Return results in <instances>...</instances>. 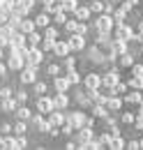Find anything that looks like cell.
Masks as SVG:
<instances>
[{
  "label": "cell",
  "mask_w": 143,
  "mask_h": 150,
  "mask_svg": "<svg viewBox=\"0 0 143 150\" xmlns=\"http://www.w3.org/2000/svg\"><path fill=\"white\" fill-rule=\"evenodd\" d=\"M23 58H25V62H28V65H35V67H37V65L44 60V53H42L37 46H28V49H25V53H23Z\"/></svg>",
  "instance_id": "1"
},
{
  "label": "cell",
  "mask_w": 143,
  "mask_h": 150,
  "mask_svg": "<svg viewBox=\"0 0 143 150\" xmlns=\"http://www.w3.org/2000/svg\"><path fill=\"white\" fill-rule=\"evenodd\" d=\"M67 44H69V51H83V46H86V37H83L81 33H74Z\"/></svg>",
  "instance_id": "2"
},
{
  "label": "cell",
  "mask_w": 143,
  "mask_h": 150,
  "mask_svg": "<svg viewBox=\"0 0 143 150\" xmlns=\"http://www.w3.org/2000/svg\"><path fill=\"white\" fill-rule=\"evenodd\" d=\"M21 81L23 83H35L37 81V67L35 65H23V72H21Z\"/></svg>",
  "instance_id": "3"
},
{
  "label": "cell",
  "mask_w": 143,
  "mask_h": 150,
  "mask_svg": "<svg viewBox=\"0 0 143 150\" xmlns=\"http://www.w3.org/2000/svg\"><path fill=\"white\" fill-rule=\"evenodd\" d=\"M23 65H25V58L23 53H18V51H12V56H9V69H23Z\"/></svg>",
  "instance_id": "4"
},
{
  "label": "cell",
  "mask_w": 143,
  "mask_h": 150,
  "mask_svg": "<svg viewBox=\"0 0 143 150\" xmlns=\"http://www.w3.org/2000/svg\"><path fill=\"white\" fill-rule=\"evenodd\" d=\"M95 25H97V30H99V33H108V30L113 28V19H111V16H99Z\"/></svg>",
  "instance_id": "5"
},
{
  "label": "cell",
  "mask_w": 143,
  "mask_h": 150,
  "mask_svg": "<svg viewBox=\"0 0 143 150\" xmlns=\"http://www.w3.org/2000/svg\"><path fill=\"white\" fill-rule=\"evenodd\" d=\"M86 88H88V90H97V88H102V76L88 74V76H86Z\"/></svg>",
  "instance_id": "6"
},
{
  "label": "cell",
  "mask_w": 143,
  "mask_h": 150,
  "mask_svg": "<svg viewBox=\"0 0 143 150\" xmlns=\"http://www.w3.org/2000/svg\"><path fill=\"white\" fill-rule=\"evenodd\" d=\"M118 81H120V76H118V69H111V72H108V74H104V79H102V83H104L106 88H113Z\"/></svg>",
  "instance_id": "7"
},
{
  "label": "cell",
  "mask_w": 143,
  "mask_h": 150,
  "mask_svg": "<svg viewBox=\"0 0 143 150\" xmlns=\"http://www.w3.org/2000/svg\"><path fill=\"white\" fill-rule=\"evenodd\" d=\"M90 139H92V129L90 127H79V148H83Z\"/></svg>",
  "instance_id": "8"
},
{
  "label": "cell",
  "mask_w": 143,
  "mask_h": 150,
  "mask_svg": "<svg viewBox=\"0 0 143 150\" xmlns=\"http://www.w3.org/2000/svg\"><path fill=\"white\" fill-rule=\"evenodd\" d=\"M118 37L120 39H134V30L127 23H118Z\"/></svg>",
  "instance_id": "9"
},
{
  "label": "cell",
  "mask_w": 143,
  "mask_h": 150,
  "mask_svg": "<svg viewBox=\"0 0 143 150\" xmlns=\"http://www.w3.org/2000/svg\"><path fill=\"white\" fill-rule=\"evenodd\" d=\"M37 109H39V113H51V111H53V99L42 97V99L37 102Z\"/></svg>",
  "instance_id": "10"
},
{
  "label": "cell",
  "mask_w": 143,
  "mask_h": 150,
  "mask_svg": "<svg viewBox=\"0 0 143 150\" xmlns=\"http://www.w3.org/2000/svg\"><path fill=\"white\" fill-rule=\"evenodd\" d=\"M67 122H69L72 127H83V125H86V115H83V113H72L69 118H67Z\"/></svg>",
  "instance_id": "11"
},
{
  "label": "cell",
  "mask_w": 143,
  "mask_h": 150,
  "mask_svg": "<svg viewBox=\"0 0 143 150\" xmlns=\"http://www.w3.org/2000/svg\"><path fill=\"white\" fill-rule=\"evenodd\" d=\"M67 104H69V97L65 93H58L53 97V109H67Z\"/></svg>",
  "instance_id": "12"
},
{
  "label": "cell",
  "mask_w": 143,
  "mask_h": 150,
  "mask_svg": "<svg viewBox=\"0 0 143 150\" xmlns=\"http://www.w3.org/2000/svg\"><path fill=\"white\" fill-rule=\"evenodd\" d=\"M53 51L55 56H69V44H65V42H53Z\"/></svg>",
  "instance_id": "13"
},
{
  "label": "cell",
  "mask_w": 143,
  "mask_h": 150,
  "mask_svg": "<svg viewBox=\"0 0 143 150\" xmlns=\"http://www.w3.org/2000/svg\"><path fill=\"white\" fill-rule=\"evenodd\" d=\"M127 51V39H115V42H113V44H111V53H115V56H118V53H125Z\"/></svg>",
  "instance_id": "14"
},
{
  "label": "cell",
  "mask_w": 143,
  "mask_h": 150,
  "mask_svg": "<svg viewBox=\"0 0 143 150\" xmlns=\"http://www.w3.org/2000/svg\"><path fill=\"white\" fill-rule=\"evenodd\" d=\"M62 122H65V115L58 113V109H53V111H51V118H49V125H51V127H60Z\"/></svg>",
  "instance_id": "15"
},
{
  "label": "cell",
  "mask_w": 143,
  "mask_h": 150,
  "mask_svg": "<svg viewBox=\"0 0 143 150\" xmlns=\"http://www.w3.org/2000/svg\"><path fill=\"white\" fill-rule=\"evenodd\" d=\"M37 25H35V21H30V19H21V23H18V30L23 33V35H28V33H33Z\"/></svg>",
  "instance_id": "16"
},
{
  "label": "cell",
  "mask_w": 143,
  "mask_h": 150,
  "mask_svg": "<svg viewBox=\"0 0 143 150\" xmlns=\"http://www.w3.org/2000/svg\"><path fill=\"white\" fill-rule=\"evenodd\" d=\"M108 148H113V150H122V148H125V141H122V136H118V134H111Z\"/></svg>",
  "instance_id": "17"
},
{
  "label": "cell",
  "mask_w": 143,
  "mask_h": 150,
  "mask_svg": "<svg viewBox=\"0 0 143 150\" xmlns=\"http://www.w3.org/2000/svg\"><path fill=\"white\" fill-rule=\"evenodd\" d=\"M104 106H106V109H111V111H118V109L122 106V102H120V99H118V97L113 95L111 99H106V102H104Z\"/></svg>",
  "instance_id": "18"
},
{
  "label": "cell",
  "mask_w": 143,
  "mask_h": 150,
  "mask_svg": "<svg viewBox=\"0 0 143 150\" xmlns=\"http://www.w3.org/2000/svg\"><path fill=\"white\" fill-rule=\"evenodd\" d=\"M69 86H72V83L67 81V79H62V76H58V79H55V90H58V93H65Z\"/></svg>",
  "instance_id": "19"
},
{
  "label": "cell",
  "mask_w": 143,
  "mask_h": 150,
  "mask_svg": "<svg viewBox=\"0 0 143 150\" xmlns=\"http://www.w3.org/2000/svg\"><path fill=\"white\" fill-rule=\"evenodd\" d=\"M74 16H76V19H81V21H86L90 16V9L88 7H79V5H76V9H74Z\"/></svg>",
  "instance_id": "20"
},
{
  "label": "cell",
  "mask_w": 143,
  "mask_h": 150,
  "mask_svg": "<svg viewBox=\"0 0 143 150\" xmlns=\"http://www.w3.org/2000/svg\"><path fill=\"white\" fill-rule=\"evenodd\" d=\"M25 42H28V46H37V44L42 42V37L33 30V33H28V35H25Z\"/></svg>",
  "instance_id": "21"
},
{
  "label": "cell",
  "mask_w": 143,
  "mask_h": 150,
  "mask_svg": "<svg viewBox=\"0 0 143 150\" xmlns=\"http://www.w3.org/2000/svg\"><path fill=\"white\" fill-rule=\"evenodd\" d=\"M120 65H122V67H132V65H134V56H132L129 51H125V53L120 56Z\"/></svg>",
  "instance_id": "22"
},
{
  "label": "cell",
  "mask_w": 143,
  "mask_h": 150,
  "mask_svg": "<svg viewBox=\"0 0 143 150\" xmlns=\"http://www.w3.org/2000/svg\"><path fill=\"white\" fill-rule=\"evenodd\" d=\"M111 19H113V23H125V19H127V12H125V9H115Z\"/></svg>",
  "instance_id": "23"
},
{
  "label": "cell",
  "mask_w": 143,
  "mask_h": 150,
  "mask_svg": "<svg viewBox=\"0 0 143 150\" xmlns=\"http://www.w3.org/2000/svg\"><path fill=\"white\" fill-rule=\"evenodd\" d=\"M0 148H7V150H18V146H16V139H2Z\"/></svg>",
  "instance_id": "24"
},
{
  "label": "cell",
  "mask_w": 143,
  "mask_h": 150,
  "mask_svg": "<svg viewBox=\"0 0 143 150\" xmlns=\"http://www.w3.org/2000/svg\"><path fill=\"white\" fill-rule=\"evenodd\" d=\"M2 109L5 111H16V99H12V97L2 99Z\"/></svg>",
  "instance_id": "25"
},
{
  "label": "cell",
  "mask_w": 143,
  "mask_h": 150,
  "mask_svg": "<svg viewBox=\"0 0 143 150\" xmlns=\"http://www.w3.org/2000/svg\"><path fill=\"white\" fill-rule=\"evenodd\" d=\"M62 9V2H58V0H51V2H46V12H60Z\"/></svg>",
  "instance_id": "26"
},
{
  "label": "cell",
  "mask_w": 143,
  "mask_h": 150,
  "mask_svg": "<svg viewBox=\"0 0 143 150\" xmlns=\"http://www.w3.org/2000/svg\"><path fill=\"white\" fill-rule=\"evenodd\" d=\"M127 102H129V104H141L143 95L141 93H129V95H127Z\"/></svg>",
  "instance_id": "27"
},
{
  "label": "cell",
  "mask_w": 143,
  "mask_h": 150,
  "mask_svg": "<svg viewBox=\"0 0 143 150\" xmlns=\"http://www.w3.org/2000/svg\"><path fill=\"white\" fill-rule=\"evenodd\" d=\"M49 21H51V16L42 14V16H37V19H35V25H37V28H46V25H49Z\"/></svg>",
  "instance_id": "28"
},
{
  "label": "cell",
  "mask_w": 143,
  "mask_h": 150,
  "mask_svg": "<svg viewBox=\"0 0 143 150\" xmlns=\"http://www.w3.org/2000/svg\"><path fill=\"white\" fill-rule=\"evenodd\" d=\"M79 0H62V12H74Z\"/></svg>",
  "instance_id": "29"
},
{
  "label": "cell",
  "mask_w": 143,
  "mask_h": 150,
  "mask_svg": "<svg viewBox=\"0 0 143 150\" xmlns=\"http://www.w3.org/2000/svg\"><path fill=\"white\" fill-rule=\"evenodd\" d=\"M129 88H134V90L139 88V90H143V76H134V79L129 81Z\"/></svg>",
  "instance_id": "30"
},
{
  "label": "cell",
  "mask_w": 143,
  "mask_h": 150,
  "mask_svg": "<svg viewBox=\"0 0 143 150\" xmlns=\"http://www.w3.org/2000/svg\"><path fill=\"white\" fill-rule=\"evenodd\" d=\"M16 115H18V120H30V111H28L25 106H21V109H16Z\"/></svg>",
  "instance_id": "31"
},
{
  "label": "cell",
  "mask_w": 143,
  "mask_h": 150,
  "mask_svg": "<svg viewBox=\"0 0 143 150\" xmlns=\"http://www.w3.org/2000/svg\"><path fill=\"white\" fill-rule=\"evenodd\" d=\"M12 127H14V132H16V134H25V129H28V125H25V120H18L16 125H12Z\"/></svg>",
  "instance_id": "32"
},
{
  "label": "cell",
  "mask_w": 143,
  "mask_h": 150,
  "mask_svg": "<svg viewBox=\"0 0 143 150\" xmlns=\"http://www.w3.org/2000/svg\"><path fill=\"white\" fill-rule=\"evenodd\" d=\"M95 115L97 118H106V106L104 104H95Z\"/></svg>",
  "instance_id": "33"
},
{
  "label": "cell",
  "mask_w": 143,
  "mask_h": 150,
  "mask_svg": "<svg viewBox=\"0 0 143 150\" xmlns=\"http://www.w3.org/2000/svg\"><path fill=\"white\" fill-rule=\"evenodd\" d=\"M67 81H69V83H79V81H81V76L76 74L74 69H67Z\"/></svg>",
  "instance_id": "34"
},
{
  "label": "cell",
  "mask_w": 143,
  "mask_h": 150,
  "mask_svg": "<svg viewBox=\"0 0 143 150\" xmlns=\"http://www.w3.org/2000/svg\"><path fill=\"white\" fill-rule=\"evenodd\" d=\"M90 12H104V5H102L99 0H92V5H90Z\"/></svg>",
  "instance_id": "35"
},
{
  "label": "cell",
  "mask_w": 143,
  "mask_h": 150,
  "mask_svg": "<svg viewBox=\"0 0 143 150\" xmlns=\"http://www.w3.org/2000/svg\"><path fill=\"white\" fill-rule=\"evenodd\" d=\"M33 5H35V0H21V9H23V14H25L28 9H33Z\"/></svg>",
  "instance_id": "36"
},
{
  "label": "cell",
  "mask_w": 143,
  "mask_h": 150,
  "mask_svg": "<svg viewBox=\"0 0 143 150\" xmlns=\"http://www.w3.org/2000/svg\"><path fill=\"white\" fill-rule=\"evenodd\" d=\"M53 42H55V39H49V37L42 39V46H44V51H51V49H53Z\"/></svg>",
  "instance_id": "37"
},
{
  "label": "cell",
  "mask_w": 143,
  "mask_h": 150,
  "mask_svg": "<svg viewBox=\"0 0 143 150\" xmlns=\"http://www.w3.org/2000/svg\"><path fill=\"white\" fill-rule=\"evenodd\" d=\"M76 25H79L76 21H65V28H67L69 33H76Z\"/></svg>",
  "instance_id": "38"
},
{
  "label": "cell",
  "mask_w": 143,
  "mask_h": 150,
  "mask_svg": "<svg viewBox=\"0 0 143 150\" xmlns=\"http://www.w3.org/2000/svg\"><path fill=\"white\" fill-rule=\"evenodd\" d=\"M7 97H12V90H9V88H0V102L7 99Z\"/></svg>",
  "instance_id": "39"
},
{
  "label": "cell",
  "mask_w": 143,
  "mask_h": 150,
  "mask_svg": "<svg viewBox=\"0 0 143 150\" xmlns=\"http://www.w3.org/2000/svg\"><path fill=\"white\" fill-rule=\"evenodd\" d=\"M53 19L58 21V23H65V21H67V16H65V12L60 9V12H55V16H53Z\"/></svg>",
  "instance_id": "40"
},
{
  "label": "cell",
  "mask_w": 143,
  "mask_h": 150,
  "mask_svg": "<svg viewBox=\"0 0 143 150\" xmlns=\"http://www.w3.org/2000/svg\"><path fill=\"white\" fill-rule=\"evenodd\" d=\"M44 35H46L49 39H55V37H58V30H55V28H46V33H44Z\"/></svg>",
  "instance_id": "41"
},
{
  "label": "cell",
  "mask_w": 143,
  "mask_h": 150,
  "mask_svg": "<svg viewBox=\"0 0 143 150\" xmlns=\"http://www.w3.org/2000/svg\"><path fill=\"white\" fill-rule=\"evenodd\" d=\"M16 146H18V150H21V148H25V146H28V141L23 139V134H21V136H18V139H16Z\"/></svg>",
  "instance_id": "42"
},
{
  "label": "cell",
  "mask_w": 143,
  "mask_h": 150,
  "mask_svg": "<svg viewBox=\"0 0 143 150\" xmlns=\"http://www.w3.org/2000/svg\"><path fill=\"white\" fill-rule=\"evenodd\" d=\"M35 90L39 95H44V93H46V83H35Z\"/></svg>",
  "instance_id": "43"
},
{
  "label": "cell",
  "mask_w": 143,
  "mask_h": 150,
  "mask_svg": "<svg viewBox=\"0 0 143 150\" xmlns=\"http://www.w3.org/2000/svg\"><path fill=\"white\" fill-rule=\"evenodd\" d=\"M58 72H60L58 65H49V74H51V76H58Z\"/></svg>",
  "instance_id": "44"
},
{
  "label": "cell",
  "mask_w": 143,
  "mask_h": 150,
  "mask_svg": "<svg viewBox=\"0 0 143 150\" xmlns=\"http://www.w3.org/2000/svg\"><path fill=\"white\" fill-rule=\"evenodd\" d=\"M122 122H127V125L134 122V115H132V113H122Z\"/></svg>",
  "instance_id": "45"
},
{
  "label": "cell",
  "mask_w": 143,
  "mask_h": 150,
  "mask_svg": "<svg viewBox=\"0 0 143 150\" xmlns=\"http://www.w3.org/2000/svg\"><path fill=\"white\" fill-rule=\"evenodd\" d=\"M108 141H111L108 134H102V136H99V143H102V146H108Z\"/></svg>",
  "instance_id": "46"
},
{
  "label": "cell",
  "mask_w": 143,
  "mask_h": 150,
  "mask_svg": "<svg viewBox=\"0 0 143 150\" xmlns=\"http://www.w3.org/2000/svg\"><path fill=\"white\" fill-rule=\"evenodd\" d=\"M16 99H18V102H28V93H25V90H21V93L16 95Z\"/></svg>",
  "instance_id": "47"
},
{
  "label": "cell",
  "mask_w": 143,
  "mask_h": 150,
  "mask_svg": "<svg viewBox=\"0 0 143 150\" xmlns=\"http://www.w3.org/2000/svg\"><path fill=\"white\" fill-rule=\"evenodd\" d=\"M76 33H81V35H86V33H88V28H86V23H79V25H76Z\"/></svg>",
  "instance_id": "48"
},
{
  "label": "cell",
  "mask_w": 143,
  "mask_h": 150,
  "mask_svg": "<svg viewBox=\"0 0 143 150\" xmlns=\"http://www.w3.org/2000/svg\"><path fill=\"white\" fill-rule=\"evenodd\" d=\"M134 76H143V65H134Z\"/></svg>",
  "instance_id": "49"
},
{
  "label": "cell",
  "mask_w": 143,
  "mask_h": 150,
  "mask_svg": "<svg viewBox=\"0 0 143 150\" xmlns=\"http://www.w3.org/2000/svg\"><path fill=\"white\" fill-rule=\"evenodd\" d=\"M125 148H132V150H139V141H132V143H127Z\"/></svg>",
  "instance_id": "50"
},
{
  "label": "cell",
  "mask_w": 143,
  "mask_h": 150,
  "mask_svg": "<svg viewBox=\"0 0 143 150\" xmlns=\"http://www.w3.org/2000/svg\"><path fill=\"white\" fill-rule=\"evenodd\" d=\"M7 74V65H2V62H0V76H5Z\"/></svg>",
  "instance_id": "51"
},
{
  "label": "cell",
  "mask_w": 143,
  "mask_h": 150,
  "mask_svg": "<svg viewBox=\"0 0 143 150\" xmlns=\"http://www.w3.org/2000/svg\"><path fill=\"white\" fill-rule=\"evenodd\" d=\"M67 69H74V58H67Z\"/></svg>",
  "instance_id": "52"
},
{
  "label": "cell",
  "mask_w": 143,
  "mask_h": 150,
  "mask_svg": "<svg viewBox=\"0 0 143 150\" xmlns=\"http://www.w3.org/2000/svg\"><path fill=\"white\" fill-rule=\"evenodd\" d=\"M65 148H67V150H74V148H79V143H74V141H72V143H67Z\"/></svg>",
  "instance_id": "53"
},
{
  "label": "cell",
  "mask_w": 143,
  "mask_h": 150,
  "mask_svg": "<svg viewBox=\"0 0 143 150\" xmlns=\"http://www.w3.org/2000/svg\"><path fill=\"white\" fill-rule=\"evenodd\" d=\"M139 115H143V102L139 104Z\"/></svg>",
  "instance_id": "54"
},
{
  "label": "cell",
  "mask_w": 143,
  "mask_h": 150,
  "mask_svg": "<svg viewBox=\"0 0 143 150\" xmlns=\"http://www.w3.org/2000/svg\"><path fill=\"white\" fill-rule=\"evenodd\" d=\"M139 33H143V21H141V23H139Z\"/></svg>",
  "instance_id": "55"
},
{
  "label": "cell",
  "mask_w": 143,
  "mask_h": 150,
  "mask_svg": "<svg viewBox=\"0 0 143 150\" xmlns=\"http://www.w3.org/2000/svg\"><path fill=\"white\" fill-rule=\"evenodd\" d=\"M139 148H143V139H141V141H139Z\"/></svg>",
  "instance_id": "56"
},
{
  "label": "cell",
  "mask_w": 143,
  "mask_h": 150,
  "mask_svg": "<svg viewBox=\"0 0 143 150\" xmlns=\"http://www.w3.org/2000/svg\"><path fill=\"white\" fill-rule=\"evenodd\" d=\"M0 143H2V136H0Z\"/></svg>",
  "instance_id": "57"
},
{
  "label": "cell",
  "mask_w": 143,
  "mask_h": 150,
  "mask_svg": "<svg viewBox=\"0 0 143 150\" xmlns=\"http://www.w3.org/2000/svg\"><path fill=\"white\" fill-rule=\"evenodd\" d=\"M115 2H122V0H115Z\"/></svg>",
  "instance_id": "58"
},
{
  "label": "cell",
  "mask_w": 143,
  "mask_h": 150,
  "mask_svg": "<svg viewBox=\"0 0 143 150\" xmlns=\"http://www.w3.org/2000/svg\"><path fill=\"white\" fill-rule=\"evenodd\" d=\"M0 56H2V49H0Z\"/></svg>",
  "instance_id": "59"
},
{
  "label": "cell",
  "mask_w": 143,
  "mask_h": 150,
  "mask_svg": "<svg viewBox=\"0 0 143 150\" xmlns=\"http://www.w3.org/2000/svg\"><path fill=\"white\" fill-rule=\"evenodd\" d=\"M141 53H143V46H141Z\"/></svg>",
  "instance_id": "60"
},
{
  "label": "cell",
  "mask_w": 143,
  "mask_h": 150,
  "mask_svg": "<svg viewBox=\"0 0 143 150\" xmlns=\"http://www.w3.org/2000/svg\"><path fill=\"white\" fill-rule=\"evenodd\" d=\"M58 2H62V0H58Z\"/></svg>",
  "instance_id": "61"
},
{
  "label": "cell",
  "mask_w": 143,
  "mask_h": 150,
  "mask_svg": "<svg viewBox=\"0 0 143 150\" xmlns=\"http://www.w3.org/2000/svg\"><path fill=\"white\" fill-rule=\"evenodd\" d=\"M141 95H143V93H141Z\"/></svg>",
  "instance_id": "62"
}]
</instances>
